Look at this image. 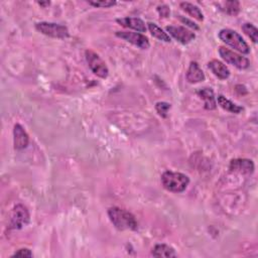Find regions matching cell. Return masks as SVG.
I'll list each match as a JSON object with an SVG mask.
<instances>
[{
  "mask_svg": "<svg viewBox=\"0 0 258 258\" xmlns=\"http://www.w3.org/2000/svg\"><path fill=\"white\" fill-rule=\"evenodd\" d=\"M172 108V105L168 102H157L155 104V110L158 113L159 116L161 117H168V113L170 111V109Z\"/></svg>",
  "mask_w": 258,
  "mask_h": 258,
  "instance_id": "obj_22",
  "label": "cell"
},
{
  "mask_svg": "<svg viewBox=\"0 0 258 258\" xmlns=\"http://www.w3.org/2000/svg\"><path fill=\"white\" fill-rule=\"evenodd\" d=\"M39 4L41 5V6H49L50 4H51V2H39Z\"/></svg>",
  "mask_w": 258,
  "mask_h": 258,
  "instance_id": "obj_27",
  "label": "cell"
},
{
  "mask_svg": "<svg viewBox=\"0 0 258 258\" xmlns=\"http://www.w3.org/2000/svg\"><path fill=\"white\" fill-rule=\"evenodd\" d=\"M181 8L187 12L189 15H191L192 17H194L195 19L199 20V21H203L204 20V14L202 12V10L195 4L190 3V2H182L180 4Z\"/></svg>",
  "mask_w": 258,
  "mask_h": 258,
  "instance_id": "obj_19",
  "label": "cell"
},
{
  "mask_svg": "<svg viewBox=\"0 0 258 258\" xmlns=\"http://www.w3.org/2000/svg\"><path fill=\"white\" fill-rule=\"evenodd\" d=\"M219 55L226 63L232 64L239 70H246L250 67V61L247 58L242 57V55H239L225 47L219 48Z\"/></svg>",
  "mask_w": 258,
  "mask_h": 258,
  "instance_id": "obj_7",
  "label": "cell"
},
{
  "mask_svg": "<svg viewBox=\"0 0 258 258\" xmlns=\"http://www.w3.org/2000/svg\"><path fill=\"white\" fill-rule=\"evenodd\" d=\"M219 39L242 55H249L250 48L237 31L230 28H223L219 31Z\"/></svg>",
  "mask_w": 258,
  "mask_h": 258,
  "instance_id": "obj_3",
  "label": "cell"
},
{
  "mask_svg": "<svg viewBox=\"0 0 258 258\" xmlns=\"http://www.w3.org/2000/svg\"><path fill=\"white\" fill-rule=\"evenodd\" d=\"M36 28L41 34L53 38V39H60L64 40L69 38V29L67 26H64L60 23L55 22H39L36 24Z\"/></svg>",
  "mask_w": 258,
  "mask_h": 258,
  "instance_id": "obj_4",
  "label": "cell"
},
{
  "mask_svg": "<svg viewBox=\"0 0 258 258\" xmlns=\"http://www.w3.org/2000/svg\"><path fill=\"white\" fill-rule=\"evenodd\" d=\"M29 143V136L20 124H15L13 129V144L17 150L24 149Z\"/></svg>",
  "mask_w": 258,
  "mask_h": 258,
  "instance_id": "obj_11",
  "label": "cell"
},
{
  "mask_svg": "<svg viewBox=\"0 0 258 258\" xmlns=\"http://www.w3.org/2000/svg\"><path fill=\"white\" fill-rule=\"evenodd\" d=\"M198 96L204 101V107L207 110H215L217 108V101L214 91L211 88H202L197 91Z\"/></svg>",
  "mask_w": 258,
  "mask_h": 258,
  "instance_id": "obj_15",
  "label": "cell"
},
{
  "mask_svg": "<svg viewBox=\"0 0 258 258\" xmlns=\"http://www.w3.org/2000/svg\"><path fill=\"white\" fill-rule=\"evenodd\" d=\"M30 215L27 208L22 205L18 204L13 207L10 218H9V229L12 230H20L29 223Z\"/></svg>",
  "mask_w": 258,
  "mask_h": 258,
  "instance_id": "obj_6",
  "label": "cell"
},
{
  "mask_svg": "<svg viewBox=\"0 0 258 258\" xmlns=\"http://www.w3.org/2000/svg\"><path fill=\"white\" fill-rule=\"evenodd\" d=\"M34 254L27 248H21L17 250L14 254H12V257H32Z\"/></svg>",
  "mask_w": 258,
  "mask_h": 258,
  "instance_id": "obj_24",
  "label": "cell"
},
{
  "mask_svg": "<svg viewBox=\"0 0 258 258\" xmlns=\"http://www.w3.org/2000/svg\"><path fill=\"white\" fill-rule=\"evenodd\" d=\"M208 68L220 80H226L230 77V71L226 64L218 60H212L208 63Z\"/></svg>",
  "mask_w": 258,
  "mask_h": 258,
  "instance_id": "obj_14",
  "label": "cell"
},
{
  "mask_svg": "<svg viewBox=\"0 0 258 258\" xmlns=\"http://www.w3.org/2000/svg\"><path fill=\"white\" fill-rule=\"evenodd\" d=\"M160 181L161 185L167 191L177 194L185 192L190 184V179L188 176L171 171H167L161 175Z\"/></svg>",
  "mask_w": 258,
  "mask_h": 258,
  "instance_id": "obj_2",
  "label": "cell"
},
{
  "mask_svg": "<svg viewBox=\"0 0 258 258\" xmlns=\"http://www.w3.org/2000/svg\"><path fill=\"white\" fill-rule=\"evenodd\" d=\"M108 216L114 227L120 231H135L138 228V224L135 217L126 210L118 207H111L108 210Z\"/></svg>",
  "mask_w": 258,
  "mask_h": 258,
  "instance_id": "obj_1",
  "label": "cell"
},
{
  "mask_svg": "<svg viewBox=\"0 0 258 258\" xmlns=\"http://www.w3.org/2000/svg\"><path fill=\"white\" fill-rule=\"evenodd\" d=\"M216 101H217V104H219V106L221 108H223L224 110L228 111L230 113L239 114V113H241L244 110V108L242 106H239V105L233 103L232 101H230L229 99L226 98V97L223 96V95H219L217 97Z\"/></svg>",
  "mask_w": 258,
  "mask_h": 258,
  "instance_id": "obj_16",
  "label": "cell"
},
{
  "mask_svg": "<svg viewBox=\"0 0 258 258\" xmlns=\"http://www.w3.org/2000/svg\"><path fill=\"white\" fill-rule=\"evenodd\" d=\"M116 21L121 26L129 29H133L136 32H139V34H141V32H145L147 29L145 22L138 17H123V18L116 19Z\"/></svg>",
  "mask_w": 258,
  "mask_h": 258,
  "instance_id": "obj_13",
  "label": "cell"
},
{
  "mask_svg": "<svg viewBox=\"0 0 258 258\" xmlns=\"http://www.w3.org/2000/svg\"><path fill=\"white\" fill-rule=\"evenodd\" d=\"M187 81L191 84H197L205 81L206 77L203 70L200 68L197 62H191L189 69L186 73Z\"/></svg>",
  "mask_w": 258,
  "mask_h": 258,
  "instance_id": "obj_12",
  "label": "cell"
},
{
  "mask_svg": "<svg viewBox=\"0 0 258 258\" xmlns=\"http://www.w3.org/2000/svg\"><path fill=\"white\" fill-rule=\"evenodd\" d=\"M157 12L159 13L160 17H169L171 14V9L167 5H159L157 7Z\"/></svg>",
  "mask_w": 258,
  "mask_h": 258,
  "instance_id": "obj_26",
  "label": "cell"
},
{
  "mask_svg": "<svg viewBox=\"0 0 258 258\" xmlns=\"http://www.w3.org/2000/svg\"><path fill=\"white\" fill-rule=\"evenodd\" d=\"M179 18H180V20L183 22V23H185L187 26H189V27H191V28H193L194 30H199V26L194 22V21H192V20H190L189 18H187V17H184V16H182V15H179Z\"/></svg>",
  "mask_w": 258,
  "mask_h": 258,
  "instance_id": "obj_25",
  "label": "cell"
},
{
  "mask_svg": "<svg viewBox=\"0 0 258 258\" xmlns=\"http://www.w3.org/2000/svg\"><path fill=\"white\" fill-rule=\"evenodd\" d=\"M88 3L94 7H101V8H109L116 4L115 1H108V0H105V1H88Z\"/></svg>",
  "mask_w": 258,
  "mask_h": 258,
  "instance_id": "obj_23",
  "label": "cell"
},
{
  "mask_svg": "<svg viewBox=\"0 0 258 258\" xmlns=\"http://www.w3.org/2000/svg\"><path fill=\"white\" fill-rule=\"evenodd\" d=\"M85 57L89 64V68L96 76H98L101 79H106L108 77L109 69L98 54L92 50H87L85 52Z\"/></svg>",
  "mask_w": 258,
  "mask_h": 258,
  "instance_id": "obj_5",
  "label": "cell"
},
{
  "mask_svg": "<svg viewBox=\"0 0 258 258\" xmlns=\"http://www.w3.org/2000/svg\"><path fill=\"white\" fill-rule=\"evenodd\" d=\"M242 30L244 34L254 43L256 44L258 41V29L252 23H244L242 25Z\"/></svg>",
  "mask_w": 258,
  "mask_h": 258,
  "instance_id": "obj_21",
  "label": "cell"
},
{
  "mask_svg": "<svg viewBox=\"0 0 258 258\" xmlns=\"http://www.w3.org/2000/svg\"><path fill=\"white\" fill-rule=\"evenodd\" d=\"M147 27H148V30L150 31V34L153 38H155V39H157L161 42H166V43L172 42V39L168 35V32H166L163 28H160L157 24H155L153 22H148Z\"/></svg>",
  "mask_w": 258,
  "mask_h": 258,
  "instance_id": "obj_18",
  "label": "cell"
},
{
  "mask_svg": "<svg viewBox=\"0 0 258 258\" xmlns=\"http://www.w3.org/2000/svg\"><path fill=\"white\" fill-rule=\"evenodd\" d=\"M151 255L154 257H177L178 256L176 250L168 244H156L151 251Z\"/></svg>",
  "mask_w": 258,
  "mask_h": 258,
  "instance_id": "obj_17",
  "label": "cell"
},
{
  "mask_svg": "<svg viewBox=\"0 0 258 258\" xmlns=\"http://www.w3.org/2000/svg\"><path fill=\"white\" fill-rule=\"evenodd\" d=\"M166 29L169 32V36L171 35L182 45H188L196 39V35L192 30L182 25H170Z\"/></svg>",
  "mask_w": 258,
  "mask_h": 258,
  "instance_id": "obj_9",
  "label": "cell"
},
{
  "mask_svg": "<svg viewBox=\"0 0 258 258\" xmlns=\"http://www.w3.org/2000/svg\"><path fill=\"white\" fill-rule=\"evenodd\" d=\"M253 161L247 158H235L232 159L229 165V170L232 173H237L240 175H252L254 172Z\"/></svg>",
  "mask_w": 258,
  "mask_h": 258,
  "instance_id": "obj_10",
  "label": "cell"
},
{
  "mask_svg": "<svg viewBox=\"0 0 258 258\" xmlns=\"http://www.w3.org/2000/svg\"><path fill=\"white\" fill-rule=\"evenodd\" d=\"M217 5L220 7V10L231 16H236L240 12V3L238 1H225L220 2Z\"/></svg>",
  "mask_w": 258,
  "mask_h": 258,
  "instance_id": "obj_20",
  "label": "cell"
},
{
  "mask_svg": "<svg viewBox=\"0 0 258 258\" xmlns=\"http://www.w3.org/2000/svg\"><path fill=\"white\" fill-rule=\"evenodd\" d=\"M116 37L141 50H147L150 47L148 39L136 31H117Z\"/></svg>",
  "mask_w": 258,
  "mask_h": 258,
  "instance_id": "obj_8",
  "label": "cell"
}]
</instances>
